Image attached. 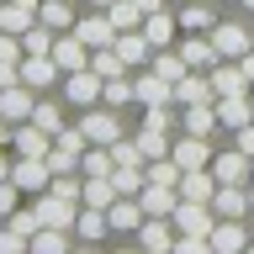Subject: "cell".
Returning a JSON list of instances; mask_svg holds the SVG:
<instances>
[{
  "instance_id": "1",
  "label": "cell",
  "mask_w": 254,
  "mask_h": 254,
  "mask_svg": "<svg viewBox=\"0 0 254 254\" xmlns=\"http://www.w3.org/2000/svg\"><path fill=\"white\" fill-rule=\"evenodd\" d=\"M101 90H106V79L95 74L90 64H85V69H69V74H64V95H69L74 106H95V101H101Z\"/></svg>"
},
{
  "instance_id": "2",
  "label": "cell",
  "mask_w": 254,
  "mask_h": 254,
  "mask_svg": "<svg viewBox=\"0 0 254 254\" xmlns=\"http://www.w3.org/2000/svg\"><path fill=\"white\" fill-rule=\"evenodd\" d=\"M11 180L21 190H32V196H37V190H48V180H53V170H48V159H37V154H21L11 164Z\"/></svg>"
},
{
  "instance_id": "3",
  "label": "cell",
  "mask_w": 254,
  "mask_h": 254,
  "mask_svg": "<svg viewBox=\"0 0 254 254\" xmlns=\"http://www.w3.org/2000/svg\"><path fill=\"white\" fill-rule=\"evenodd\" d=\"M175 228H180V233H206V238H212V228H217L212 201H180V206H175Z\"/></svg>"
},
{
  "instance_id": "4",
  "label": "cell",
  "mask_w": 254,
  "mask_h": 254,
  "mask_svg": "<svg viewBox=\"0 0 254 254\" xmlns=\"http://www.w3.org/2000/svg\"><path fill=\"white\" fill-rule=\"evenodd\" d=\"M16 69H21V85H32V90H43V85L64 79V69L53 64V53H27V59L16 64Z\"/></svg>"
},
{
  "instance_id": "5",
  "label": "cell",
  "mask_w": 254,
  "mask_h": 254,
  "mask_svg": "<svg viewBox=\"0 0 254 254\" xmlns=\"http://www.w3.org/2000/svg\"><path fill=\"white\" fill-rule=\"evenodd\" d=\"M143 217H148V212H143V201H138V196H117V201L106 206L111 233H138V228H143Z\"/></svg>"
},
{
  "instance_id": "6",
  "label": "cell",
  "mask_w": 254,
  "mask_h": 254,
  "mask_svg": "<svg viewBox=\"0 0 254 254\" xmlns=\"http://www.w3.org/2000/svg\"><path fill=\"white\" fill-rule=\"evenodd\" d=\"M212 175H217V186H249L254 170H249V154L233 148V154H217L212 159Z\"/></svg>"
},
{
  "instance_id": "7",
  "label": "cell",
  "mask_w": 254,
  "mask_h": 254,
  "mask_svg": "<svg viewBox=\"0 0 254 254\" xmlns=\"http://www.w3.org/2000/svg\"><path fill=\"white\" fill-rule=\"evenodd\" d=\"M32 106H37V101H32V85H21V79L0 90V122H27Z\"/></svg>"
},
{
  "instance_id": "8",
  "label": "cell",
  "mask_w": 254,
  "mask_h": 254,
  "mask_svg": "<svg viewBox=\"0 0 254 254\" xmlns=\"http://www.w3.org/2000/svg\"><path fill=\"white\" fill-rule=\"evenodd\" d=\"M175 190H180V201H212V190H217V175H212V164H201V170H186Z\"/></svg>"
},
{
  "instance_id": "9",
  "label": "cell",
  "mask_w": 254,
  "mask_h": 254,
  "mask_svg": "<svg viewBox=\"0 0 254 254\" xmlns=\"http://www.w3.org/2000/svg\"><path fill=\"white\" fill-rule=\"evenodd\" d=\"M132 101H143V106H164V101H175V85H170L164 74H154V69H148V74L132 79Z\"/></svg>"
},
{
  "instance_id": "10",
  "label": "cell",
  "mask_w": 254,
  "mask_h": 254,
  "mask_svg": "<svg viewBox=\"0 0 254 254\" xmlns=\"http://www.w3.org/2000/svg\"><path fill=\"white\" fill-rule=\"evenodd\" d=\"M138 201H143V212H148V217H175L180 190H175V186H154V180H148V186L138 190Z\"/></svg>"
},
{
  "instance_id": "11",
  "label": "cell",
  "mask_w": 254,
  "mask_h": 254,
  "mask_svg": "<svg viewBox=\"0 0 254 254\" xmlns=\"http://www.w3.org/2000/svg\"><path fill=\"white\" fill-rule=\"evenodd\" d=\"M11 143H16V154H37V159L53 154V132H43L37 122H21V127L11 132Z\"/></svg>"
},
{
  "instance_id": "12",
  "label": "cell",
  "mask_w": 254,
  "mask_h": 254,
  "mask_svg": "<svg viewBox=\"0 0 254 254\" xmlns=\"http://www.w3.org/2000/svg\"><path fill=\"white\" fill-rule=\"evenodd\" d=\"M53 64H59L64 74H69V69H85V64H90V48L79 43V32H69V37H53Z\"/></svg>"
},
{
  "instance_id": "13",
  "label": "cell",
  "mask_w": 254,
  "mask_h": 254,
  "mask_svg": "<svg viewBox=\"0 0 254 254\" xmlns=\"http://www.w3.org/2000/svg\"><path fill=\"white\" fill-rule=\"evenodd\" d=\"M170 159L180 164V170H201V164H212V148H206V138H196V132H186V138L170 148Z\"/></svg>"
},
{
  "instance_id": "14",
  "label": "cell",
  "mask_w": 254,
  "mask_h": 254,
  "mask_svg": "<svg viewBox=\"0 0 254 254\" xmlns=\"http://www.w3.org/2000/svg\"><path fill=\"white\" fill-rule=\"evenodd\" d=\"M79 43L85 48H111L117 43V27H111V16H85V21H74Z\"/></svg>"
},
{
  "instance_id": "15",
  "label": "cell",
  "mask_w": 254,
  "mask_h": 254,
  "mask_svg": "<svg viewBox=\"0 0 254 254\" xmlns=\"http://www.w3.org/2000/svg\"><path fill=\"white\" fill-rule=\"evenodd\" d=\"M180 127L196 132V138H212V127H222V122H217V101H196V106H186Z\"/></svg>"
},
{
  "instance_id": "16",
  "label": "cell",
  "mask_w": 254,
  "mask_h": 254,
  "mask_svg": "<svg viewBox=\"0 0 254 254\" xmlns=\"http://www.w3.org/2000/svg\"><path fill=\"white\" fill-rule=\"evenodd\" d=\"M238 249H249V233L238 228V217H222L212 228V254H238Z\"/></svg>"
},
{
  "instance_id": "17",
  "label": "cell",
  "mask_w": 254,
  "mask_h": 254,
  "mask_svg": "<svg viewBox=\"0 0 254 254\" xmlns=\"http://www.w3.org/2000/svg\"><path fill=\"white\" fill-rule=\"evenodd\" d=\"M138 244L148 254H175V233L164 228V217H143V228H138Z\"/></svg>"
},
{
  "instance_id": "18",
  "label": "cell",
  "mask_w": 254,
  "mask_h": 254,
  "mask_svg": "<svg viewBox=\"0 0 254 254\" xmlns=\"http://www.w3.org/2000/svg\"><path fill=\"white\" fill-rule=\"evenodd\" d=\"M212 212H217V217H244V212H249V190L244 186H217L212 190Z\"/></svg>"
},
{
  "instance_id": "19",
  "label": "cell",
  "mask_w": 254,
  "mask_h": 254,
  "mask_svg": "<svg viewBox=\"0 0 254 254\" xmlns=\"http://www.w3.org/2000/svg\"><path fill=\"white\" fill-rule=\"evenodd\" d=\"M212 48H217V59H244L249 53V32L244 27H212Z\"/></svg>"
},
{
  "instance_id": "20",
  "label": "cell",
  "mask_w": 254,
  "mask_h": 254,
  "mask_svg": "<svg viewBox=\"0 0 254 254\" xmlns=\"http://www.w3.org/2000/svg\"><path fill=\"white\" fill-rule=\"evenodd\" d=\"M212 90L217 95H249V79H244V69L233 64H212Z\"/></svg>"
},
{
  "instance_id": "21",
  "label": "cell",
  "mask_w": 254,
  "mask_h": 254,
  "mask_svg": "<svg viewBox=\"0 0 254 254\" xmlns=\"http://www.w3.org/2000/svg\"><path fill=\"white\" fill-rule=\"evenodd\" d=\"M217 122H222V127H249V122H254L249 95H217Z\"/></svg>"
},
{
  "instance_id": "22",
  "label": "cell",
  "mask_w": 254,
  "mask_h": 254,
  "mask_svg": "<svg viewBox=\"0 0 254 254\" xmlns=\"http://www.w3.org/2000/svg\"><path fill=\"white\" fill-rule=\"evenodd\" d=\"M79 127H85V138H90V143H106V148L122 138V122H117L111 111H90V117H85Z\"/></svg>"
},
{
  "instance_id": "23",
  "label": "cell",
  "mask_w": 254,
  "mask_h": 254,
  "mask_svg": "<svg viewBox=\"0 0 254 254\" xmlns=\"http://www.w3.org/2000/svg\"><path fill=\"white\" fill-rule=\"evenodd\" d=\"M180 59H186L190 69H212V64H217V48L206 43V32H190L186 43H180Z\"/></svg>"
},
{
  "instance_id": "24",
  "label": "cell",
  "mask_w": 254,
  "mask_h": 254,
  "mask_svg": "<svg viewBox=\"0 0 254 254\" xmlns=\"http://www.w3.org/2000/svg\"><path fill=\"white\" fill-rule=\"evenodd\" d=\"M175 101H180V106H196V101H217V90H212V79L186 74L180 85H175Z\"/></svg>"
},
{
  "instance_id": "25",
  "label": "cell",
  "mask_w": 254,
  "mask_h": 254,
  "mask_svg": "<svg viewBox=\"0 0 254 254\" xmlns=\"http://www.w3.org/2000/svg\"><path fill=\"white\" fill-rule=\"evenodd\" d=\"M32 21H37V11L21 5V0H5V5H0V32H16V37H21Z\"/></svg>"
},
{
  "instance_id": "26",
  "label": "cell",
  "mask_w": 254,
  "mask_h": 254,
  "mask_svg": "<svg viewBox=\"0 0 254 254\" xmlns=\"http://www.w3.org/2000/svg\"><path fill=\"white\" fill-rule=\"evenodd\" d=\"M79 201L106 212V206L117 201V186H111V175H85V196H79Z\"/></svg>"
},
{
  "instance_id": "27",
  "label": "cell",
  "mask_w": 254,
  "mask_h": 254,
  "mask_svg": "<svg viewBox=\"0 0 254 254\" xmlns=\"http://www.w3.org/2000/svg\"><path fill=\"white\" fill-rule=\"evenodd\" d=\"M148 64H154V74H164V79H170V85H180V79L190 74V64L180 59V48H175V53H170V48H159V53H154V59H148Z\"/></svg>"
},
{
  "instance_id": "28",
  "label": "cell",
  "mask_w": 254,
  "mask_h": 254,
  "mask_svg": "<svg viewBox=\"0 0 254 254\" xmlns=\"http://www.w3.org/2000/svg\"><path fill=\"white\" fill-rule=\"evenodd\" d=\"M74 233H79V238H106V233H111V222H106V212H101V206H85V201H79Z\"/></svg>"
},
{
  "instance_id": "29",
  "label": "cell",
  "mask_w": 254,
  "mask_h": 254,
  "mask_svg": "<svg viewBox=\"0 0 254 254\" xmlns=\"http://www.w3.org/2000/svg\"><path fill=\"white\" fill-rule=\"evenodd\" d=\"M117 53H122V64H143L148 59V37H143V27H132V32H117Z\"/></svg>"
},
{
  "instance_id": "30",
  "label": "cell",
  "mask_w": 254,
  "mask_h": 254,
  "mask_svg": "<svg viewBox=\"0 0 254 254\" xmlns=\"http://www.w3.org/2000/svg\"><path fill=\"white\" fill-rule=\"evenodd\" d=\"M37 21L53 27V32H69L74 27V11H69V0H43V5H37Z\"/></svg>"
},
{
  "instance_id": "31",
  "label": "cell",
  "mask_w": 254,
  "mask_h": 254,
  "mask_svg": "<svg viewBox=\"0 0 254 254\" xmlns=\"http://www.w3.org/2000/svg\"><path fill=\"white\" fill-rule=\"evenodd\" d=\"M106 16H111V27H117V32L143 27V5H138V0H111V5H106Z\"/></svg>"
},
{
  "instance_id": "32",
  "label": "cell",
  "mask_w": 254,
  "mask_h": 254,
  "mask_svg": "<svg viewBox=\"0 0 254 254\" xmlns=\"http://www.w3.org/2000/svg\"><path fill=\"white\" fill-rule=\"evenodd\" d=\"M27 244H32V254H64L69 249V228H37Z\"/></svg>"
},
{
  "instance_id": "33",
  "label": "cell",
  "mask_w": 254,
  "mask_h": 254,
  "mask_svg": "<svg viewBox=\"0 0 254 254\" xmlns=\"http://www.w3.org/2000/svg\"><path fill=\"white\" fill-rule=\"evenodd\" d=\"M143 37L164 48V43L175 37V16H170V11H148V16H143Z\"/></svg>"
},
{
  "instance_id": "34",
  "label": "cell",
  "mask_w": 254,
  "mask_h": 254,
  "mask_svg": "<svg viewBox=\"0 0 254 254\" xmlns=\"http://www.w3.org/2000/svg\"><path fill=\"white\" fill-rule=\"evenodd\" d=\"M143 175H148L154 186H180V175H186V170H180V164L164 154V159H148V164H143Z\"/></svg>"
},
{
  "instance_id": "35",
  "label": "cell",
  "mask_w": 254,
  "mask_h": 254,
  "mask_svg": "<svg viewBox=\"0 0 254 254\" xmlns=\"http://www.w3.org/2000/svg\"><path fill=\"white\" fill-rule=\"evenodd\" d=\"M79 175H111V148L106 143H90L79 154Z\"/></svg>"
},
{
  "instance_id": "36",
  "label": "cell",
  "mask_w": 254,
  "mask_h": 254,
  "mask_svg": "<svg viewBox=\"0 0 254 254\" xmlns=\"http://www.w3.org/2000/svg\"><path fill=\"white\" fill-rule=\"evenodd\" d=\"M143 164H148V159H143V148L138 143H111V170H143Z\"/></svg>"
},
{
  "instance_id": "37",
  "label": "cell",
  "mask_w": 254,
  "mask_h": 254,
  "mask_svg": "<svg viewBox=\"0 0 254 254\" xmlns=\"http://www.w3.org/2000/svg\"><path fill=\"white\" fill-rule=\"evenodd\" d=\"M90 69L101 79H111V74H122L127 64H122V53H117V48H90Z\"/></svg>"
},
{
  "instance_id": "38",
  "label": "cell",
  "mask_w": 254,
  "mask_h": 254,
  "mask_svg": "<svg viewBox=\"0 0 254 254\" xmlns=\"http://www.w3.org/2000/svg\"><path fill=\"white\" fill-rule=\"evenodd\" d=\"M48 190H53V196H64V201H79V196H85V175H79V170L53 175V180H48Z\"/></svg>"
},
{
  "instance_id": "39",
  "label": "cell",
  "mask_w": 254,
  "mask_h": 254,
  "mask_svg": "<svg viewBox=\"0 0 254 254\" xmlns=\"http://www.w3.org/2000/svg\"><path fill=\"white\" fill-rule=\"evenodd\" d=\"M138 148H143V159H164V154H170V138H164V127H148V122H143Z\"/></svg>"
},
{
  "instance_id": "40",
  "label": "cell",
  "mask_w": 254,
  "mask_h": 254,
  "mask_svg": "<svg viewBox=\"0 0 254 254\" xmlns=\"http://www.w3.org/2000/svg\"><path fill=\"white\" fill-rule=\"evenodd\" d=\"M21 48H27V53H53V27L32 21V27L21 32Z\"/></svg>"
},
{
  "instance_id": "41",
  "label": "cell",
  "mask_w": 254,
  "mask_h": 254,
  "mask_svg": "<svg viewBox=\"0 0 254 254\" xmlns=\"http://www.w3.org/2000/svg\"><path fill=\"white\" fill-rule=\"evenodd\" d=\"M11 228L32 238L37 228H43V206H37V201H32V206H16V212H11Z\"/></svg>"
},
{
  "instance_id": "42",
  "label": "cell",
  "mask_w": 254,
  "mask_h": 254,
  "mask_svg": "<svg viewBox=\"0 0 254 254\" xmlns=\"http://www.w3.org/2000/svg\"><path fill=\"white\" fill-rule=\"evenodd\" d=\"M111 186H117V196H138L148 186V175L143 170H111Z\"/></svg>"
},
{
  "instance_id": "43",
  "label": "cell",
  "mask_w": 254,
  "mask_h": 254,
  "mask_svg": "<svg viewBox=\"0 0 254 254\" xmlns=\"http://www.w3.org/2000/svg\"><path fill=\"white\" fill-rule=\"evenodd\" d=\"M101 101H106V106H127V101H132V79H127V74H111L106 90H101Z\"/></svg>"
},
{
  "instance_id": "44",
  "label": "cell",
  "mask_w": 254,
  "mask_h": 254,
  "mask_svg": "<svg viewBox=\"0 0 254 254\" xmlns=\"http://www.w3.org/2000/svg\"><path fill=\"white\" fill-rule=\"evenodd\" d=\"M27 122H37L43 132H53V138L64 132V117H59V106H48V101H37V106H32V117H27Z\"/></svg>"
},
{
  "instance_id": "45",
  "label": "cell",
  "mask_w": 254,
  "mask_h": 254,
  "mask_svg": "<svg viewBox=\"0 0 254 254\" xmlns=\"http://www.w3.org/2000/svg\"><path fill=\"white\" fill-rule=\"evenodd\" d=\"M180 27H186V32H206V27H212V11H206V5H196V0H190L186 11H180Z\"/></svg>"
},
{
  "instance_id": "46",
  "label": "cell",
  "mask_w": 254,
  "mask_h": 254,
  "mask_svg": "<svg viewBox=\"0 0 254 254\" xmlns=\"http://www.w3.org/2000/svg\"><path fill=\"white\" fill-rule=\"evenodd\" d=\"M53 143H59V148H69V154H85V148H90V138H85V127H64V132H59Z\"/></svg>"
},
{
  "instance_id": "47",
  "label": "cell",
  "mask_w": 254,
  "mask_h": 254,
  "mask_svg": "<svg viewBox=\"0 0 254 254\" xmlns=\"http://www.w3.org/2000/svg\"><path fill=\"white\" fill-rule=\"evenodd\" d=\"M48 170H53V175L79 170V154H69V148H59V143H53V154H48Z\"/></svg>"
},
{
  "instance_id": "48",
  "label": "cell",
  "mask_w": 254,
  "mask_h": 254,
  "mask_svg": "<svg viewBox=\"0 0 254 254\" xmlns=\"http://www.w3.org/2000/svg\"><path fill=\"white\" fill-rule=\"evenodd\" d=\"M27 233H16V228H0V254H27Z\"/></svg>"
},
{
  "instance_id": "49",
  "label": "cell",
  "mask_w": 254,
  "mask_h": 254,
  "mask_svg": "<svg viewBox=\"0 0 254 254\" xmlns=\"http://www.w3.org/2000/svg\"><path fill=\"white\" fill-rule=\"evenodd\" d=\"M16 196H21V186H16V180H0V212H5V217L16 212Z\"/></svg>"
},
{
  "instance_id": "50",
  "label": "cell",
  "mask_w": 254,
  "mask_h": 254,
  "mask_svg": "<svg viewBox=\"0 0 254 254\" xmlns=\"http://www.w3.org/2000/svg\"><path fill=\"white\" fill-rule=\"evenodd\" d=\"M16 79H21V69H16V64H5V59H0V90H5V85H16Z\"/></svg>"
},
{
  "instance_id": "51",
  "label": "cell",
  "mask_w": 254,
  "mask_h": 254,
  "mask_svg": "<svg viewBox=\"0 0 254 254\" xmlns=\"http://www.w3.org/2000/svg\"><path fill=\"white\" fill-rule=\"evenodd\" d=\"M238 148L254 159V122H249V127H238Z\"/></svg>"
},
{
  "instance_id": "52",
  "label": "cell",
  "mask_w": 254,
  "mask_h": 254,
  "mask_svg": "<svg viewBox=\"0 0 254 254\" xmlns=\"http://www.w3.org/2000/svg\"><path fill=\"white\" fill-rule=\"evenodd\" d=\"M238 69H244V79H249V85H254V48H249V53H244V59H238Z\"/></svg>"
},
{
  "instance_id": "53",
  "label": "cell",
  "mask_w": 254,
  "mask_h": 254,
  "mask_svg": "<svg viewBox=\"0 0 254 254\" xmlns=\"http://www.w3.org/2000/svg\"><path fill=\"white\" fill-rule=\"evenodd\" d=\"M138 5H143V16H148V11H164V0H138Z\"/></svg>"
},
{
  "instance_id": "54",
  "label": "cell",
  "mask_w": 254,
  "mask_h": 254,
  "mask_svg": "<svg viewBox=\"0 0 254 254\" xmlns=\"http://www.w3.org/2000/svg\"><path fill=\"white\" fill-rule=\"evenodd\" d=\"M0 180H11V159L5 154H0Z\"/></svg>"
},
{
  "instance_id": "55",
  "label": "cell",
  "mask_w": 254,
  "mask_h": 254,
  "mask_svg": "<svg viewBox=\"0 0 254 254\" xmlns=\"http://www.w3.org/2000/svg\"><path fill=\"white\" fill-rule=\"evenodd\" d=\"M11 132H16V127H0V148H5V143H11Z\"/></svg>"
},
{
  "instance_id": "56",
  "label": "cell",
  "mask_w": 254,
  "mask_h": 254,
  "mask_svg": "<svg viewBox=\"0 0 254 254\" xmlns=\"http://www.w3.org/2000/svg\"><path fill=\"white\" fill-rule=\"evenodd\" d=\"M21 5H32V11H37V5H43V0H21Z\"/></svg>"
},
{
  "instance_id": "57",
  "label": "cell",
  "mask_w": 254,
  "mask_h": 254,
  "mask_svg": "<svg viewBox=\"0 0 254 254\" xmlns=\"http://www.w3.org/2000/svg\"><path fill=\"white\" fill-rule=\"evenodd\" d=\"M249 212H254V186H249Z\"/></svg>"
},
{
  "instance_id": "58",
  "label": "cell",
  "mask_w": 254,
  "mask_h": 254,
  "mask_svg": "<svg viewBox=\"0 0 254 254\" xmlns=\"http://www.w3.org/2000/svg\"><path fill=\"white\" fill-rule=\"evenodd\" d=\"M90 5H111V0H90Z\"/></svg>"
},
{
  "instance_id": "59",
  "label": "cell",
  "mask_w": 254,
  "mask_h": 254,
  "mask_svg": "<svg viewBox=\"0 0 254 254\" xmlns=\"http://www.w3.org/2000/svg\"><path fill=\"white\" fill-rule=\"evenodd\" d=\"M244 5H249V11H254V0H244Z\"/></svg>"
},
{
  "instance_id": "60",
  "label": "cell",
  "mask_w": 254,
  "mask_h": 254,
  "mask_svg": "<svg viewBox=\"0 0 254 254\" xmlns=\"http://www.w3.org/2000/svg\"><path fill=\"white\" fill-rule=\"evenodd\" d=\"M249 249H254V233H249Z\"/></svg>"
},
{
  "instance_id": "61",
  "label": "cell",
  "mask_w": 254,
  "mask_h": 254,
  "mask_svg": "<svg viewBox=\"0 0 254 254\" xmlns=\"http://www.w3.org/2000/svg\"><path fill=\"white\" fill-rule=\"evenodd\" d=\"M249 170H254V159H249Z\"/></svg>"
}]
</instances>
